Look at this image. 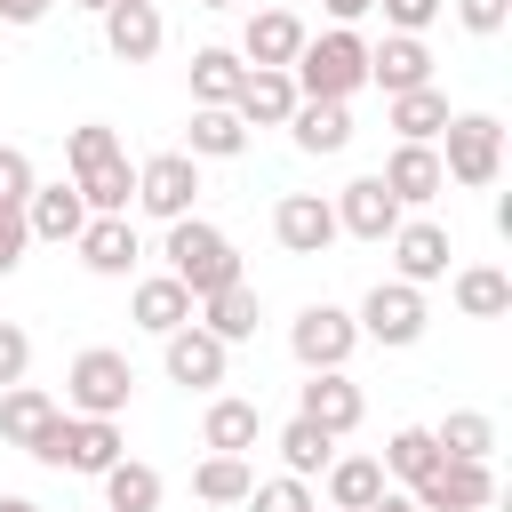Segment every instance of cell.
Masks as SVG:
<instances>
[{
  "instance_id": "f6af8a7d",
  "label": "cell",
  "mask_w": 512,
  "mask_h": 512,
  "mask_svg": "<svg viewBox=\"0 0 512 512\" xmlns=\"http://www.w3.org/2000/svg\"><path fill=\"white\" fill-rule=\"evenodd\" d=\"M328 8V24H360V16H376V0H320Z\"/></svg>"
},
{
  "instance_id": "f1b7e54d",
  "label": "cell",
  "mask_w": 512,
  "mask_h": 512,
  "mask_svg": "<svg viewBox=\"0 0 512 512\" xmlns=\"http://www.w3.org/2000/svg\"><path fill=\"white\" fill-rule=\"evenodd\" d=\"M288 136H296V152L336 160V152L352 144V104H296V112H288Z\"/></svg>"
},
{
  "instance_id": "30bf717a",
  "label": "cell",
  "mask_w": 512,
  "mask_h": 512,
  "mask_svg": "<svg viewBox=\"0 0 512 512\" xmlns=\"http://www.w3.org/2000/svg\"><path fill=\"white\" fill-rule=\"evenodd\" d=\"M328 208H336V240H368V248H384V240L400 232V216H408V208L384 192V176H352Z\"/></svg>"
},
{
  "instance_id": "d6a6232c",
  "label": "cell",
  "mask_w": 512,
  "mask_h": 512,
  "mask_svg": "<svg viewBox=\"0 0 512 512\" xmlns=\"http://www.w3.org/2000/svg\"><path fill=\"white\" fill-rule=\"evenodd\" d=\"M160 496H168V480H160L144 456H120V464L104 472V504H96V512H160Z\"/></svg>"
},
{
  "instance_id": "e0dca14e",
  "label": "cell",
  "mask_w": 512,
  "mask_h": 512,
  "mask_svg": "<svg viewBox=\"0 0 512 512\" xmlns=\"http://www.w3.org/2000/svg\"><path fill=\"white\" fill-rule=\"evenodd\" d=\"M72 248H80V264H88L96 280H128V272L144 264V240H136V224H128V216H88Z\"/></svg>"
},
{
  "instance_id": "9c48e42d",
  "label": "cell",
  "mask_w": 512,
  "mask_h": 512,
  "mask_svg": "<svg viewBox=\"0 0 512 512\" xmlns=\"http://www.w3.org/2000/svg\"><path fill=\"white\" fill-rule=\"evenodd\" d=\"M192 200H200V160H192V152H152V160H136V200H128V208H144L152 224H184Z\"/></svg>"
},
{
  "instance_id": "ba28073f",
  "label": "cell",
  "mask_w": 512,
  "mask_h": 512,
  "mask_svg": "<svg viewBox=\"0 0 512 512\" xmlns=\"http://www.w3.org/2000/svg\"><path fill=\"white\" fill-rule=\"evenodd\" d=\"M288 352H296V368L304 376H320V368H344L352 352H360V320L344 312V304H304L296 320H288Z\"/></svg>"
},
{
  "instance_id": "e575fe53",
  "label": "cell",
  "mask_w": 512,
  "mask_h": 512,
  "mask_svg": "<svg viewBox=\"0 0 512 512\" xmlns=\"http://www.w3.org/2000/svg\"><path fill=\"white\" fill-rule=\"evenodd\" d=\"M272 448H280V464H288V480H312V472H328V464H336V440H328L320 424H304V416H288Z\"/></svg>"
},
{
  "instance_id": "2e32d148",
  "label": "cell",
  "mask_w": 512,
  "mask_h": 512,
  "mask_svg": "<svg viewBox=\"0 0 512 512\" xmlns=\"http://www.w3.org/2000/svg\"><path fill=\"white\" fill-rule=\"evenodd\" d=\"M304 40H312V32H304L296 8H256V16L240 24V64H248V72H288Z\"/></svg>"
},
{
  "instance_id": "d590c367",
  "label": "cell",
  "mask_w": 512,
  "mask_h": 512,
  "mask_svg": "<svg viewBox=\"0 0 512 512\" xmlns=\"http://www.w3.org/2000/svg\"><path fill=\"white\" fill-rule=\"evenodd\" d=\"M376 464H384V480L416 488V480H424V472L440 464V448H432V424H400V432L384 440V456H376Z\"/></svg>"
},
{
  "instance_id": "7dc6e473",
  "label": "cell",
  "mask_w": 512,
  "mask_h": 512,
  "mask_svg": "<svg viewBox=\"0 0 512 512\" xmlns=\"http://www.w3.org/2000/svg\"><path fill=\"white\" fill-rule=\"evenodd\" d=\"M0 512H40V504L32 496H0Z\"/></svg>"
},
{
  "instance_id": "d6986e66",
  "label": "cell",
  "mask_w": 512,
  "mask_h": 512,
  "mask_svg": "<svg viewBox=\"0 0 512 512\" xmlns=\"http://www.w3.org/2000/svg\"><path fill=\"white\" fill-rule=\"evenodd\" d=\"M368 88H384V96L432 88V48H424V40H408V32H384V40H368Z\"/></svg>"
},
{
  "instance_id": "484cf974",
  "label": "cell",
  "mask_w": 512,
  "mask_h": 512,
  "mask_svg": "<svg viewBox=\"0 0 512 512\" xmlns=\"http://www.w3.org/2000/svg\"><path fill=\"white\" fill-rule=\"evenodd\" d=\"M448 296H456L464 320H504L512 312V272L504 264H456L448 272Z\"/></svg>"
},
{
  "instance_id": "c3c4849f",
  "label": "cell",
  "mask_w": 512,
  "mask_h": 512,
  "mask_svg": "<svg viewBox=\"0 0 512 512\" xmlns=\"http://www.w3.org/2000/svg\"><path fill=\"white\" fill-rule=\"evenodd\" d=\"M64 8H88V16H104V8H112V0H64Z\"/></svg>"
},
{
  "instance_id": "ab89813d",
  "label": "cell",
  "mask_w": 512,
  "mask_h": 512,
  "mask_svg": "<svg viewBox=\"0 0 512 512\" xmlns=\"http://www.w3.org/2000/svg\"><path fill=\"white\" fill-rule=\"evenodd\" d=\"M376 8H384V24H392V32L424 40V32L440 24V8H448V0H376Z\"/></svg>"
},
{
  "instance_id": "74e56055",
  "label": "cell",
  "mask_w": 512,
  "mask_h": 512,
  "mask_svg": "<svg viewBox=\"0 0 512 512\" xmlns=\"http://www.w3.org/2000/svg\"><path fill=\"white\" fill-rule=\"evenodd\" d=\"M248 512H320V496H312V480H256L248 488Z\"/></svg>"
},
{
  "instance_id": "4316f807",
  "label": "cell",
  "mask_w": 512,
  "mask_h": 512,
  "mask_svg": "<svg viewBox=\"0 0 512 512\" xmlns=\"http://www.w3.org/2000/svg\"><path fill=\"white\" fill-rule=\"evenodd\" d=\"M56 416H64V408H56L40 384H8V392H0V440H8V448H24V456L40 448V432H48Z\"/></svg>"
},
{
  "instance_id": "f546056e",
  "label": "cell",
  "mask_w": 512,
  "mask_h": 512,
  "mask_svg": "<svg viewBox=\"0 0 512 512\" xmlns=\"http://www.w3.org/2000/svg\"><path fill=\"white\" fill-rule=\"evenodd\" d=\"M176 152H192V160H240L248 152V128L232 120V104H192V128H184Z\"/></svg>"
},
{
  "instance_id": "8d00e7d4",
  "label": "cell",
  "mask_w": 512,
  "mask_h": 512,
  "mask_svg": "<svg viewBox=\"0 0 512 512\" xmlns=\"http://www.w3.org/2000/svg\"><path fill=\"white\" fill-rule=\"evenodd\" d=\"M248 488H256L248 456H200L192 464V496L200 504H248Z\"/></svg>"
},
{
  "instance_id": "7bdbcfd3",
  "label": "cell",
  "mask_w": 512,
  "mask_h": 512,
  "mask_svg": "<svg viewBox=\"0 0 512 512\" xmlns=\"http://www.w3.org/2000/svg\"><path fill=\"white\" fill-rule=\"evenodd\" d=\"M24 248H32V232H24V208H0V280L24 264Z\"/></svg>"
},
{
  "instance_id": "ee69618b",
  "label": "cell",
  "mask_w": 512,
  "mask_h": 512,
  "mask_svg": "<svg viewBox=\"0 0 512 512\" xmlns=\"http://www.w3.org/2000/svg\"><path fill=\"white\" fill-rule=\"evenodd\" d=\"M48 8H56V0H0V24H8V32H24V24H40Z\"/></svg>"
},
{
  "instance_id": "7402d4cb",
  "label": "cell",
  "mask_w": 512,
  "mask_h": 512,
  "mask_svg": "<svg viewBox=\"0 0 512 512\" xmlns=\"http://www.w3.org/2000/svg\"><path fill=\"white\" fill-rule=\"evenodd\" d=\"M200 440H208V456H248V448L264 440L256 400H240V392H208V408H200Z\"/></svg>"
},
{
  "instance_id": "7c38bea8",
  "label": "cell",
  "mask_w": 512,
  "mask_h": 512,
  "mask_svg": "<svg viewBox=\"0 0 512 512\" xmlns=\"http://www.w3.org/2000/svg\"><path fill=\"white\" fill-rule=\"evenodd\" d=\"M384 248H392V280H408V288L448 280V256H456L448 224H432V216H400V232H392Z\"/></svg>"
},
{
  "instance_id": "3957f363",
  "label": "cell",
  "mask_w": 512,
  "mask_h": 512,
  "mask_svg": "<svg viewBox=\"0 0 512 512\" xmlns=\"http://www.w3.org/2000/svg\"><path fill=\"white\" fill-rule=\"evenodd\" d=\"M160 256H168V280H184V288H192V304H200V296H216V288H232V280H248V272H240L232 232H224V224H208V216L168 224Z\"/></svg>"
},
{
  "instance_id": "1f68e13d",
  "label": "cell",
  "mask_w": 512,
  "mask_h": 512,
  "mask_svg": "<svg viewBox=\"0 0 512 512\" xmlns=\"http://www.w3.org/2000/svg\"><path fill=\"white\" fill-rule=\"evenodd\" d=\"M320 480H328V512H368V504H376V496L392 488L376 456H336V464H328Z\"/></svg>"
},
{
  "instance_id": "8992f818",
  "label": "cell",
  "mask_w": 512,
  "mask_h": 512,
  "mask_svg": "<svg viewBox=\"0 0 512 512\" xmlns=\"http://www.w3.org/2000/svg\"><path fill=\"white\" fill-rule=\"evenodd\" d=\"M128 400H136V360L128 352H112V344L72 352V368H64V416H128Z\"/></svg>"
},
{
  "instance_id": "d4e9b609",
  "label": "cell",
  "mask_w": 512,
  "mask_h": 512,
  "mask_svg": "<svg viewBox=\"0 0 512 512\" xmlns=\"http://www.w3.org/2000/svg\"><path fill=\"white\" fill-rule=\"evenodd\" d=\"M296 104H304V96H296L288 72H248L240 96H232V120H240V128H288Z\"/></svg>"
},
{
  "instance_id": "5bb4252c",
  "label": "cell",
  "mask_w": 512,
  "mask_h": 512,
  "mask_svg": "<svg viewBox=\"0 0 512 512\" xmlns=\"http://www.w3.org/2000/svg\"><path fill=\"white\" fill-rule=\"evenodd\" d=\"M272 240H280L288 256H328V248H336V208H328V192H280V200H272Z\"/></svg>"
},
{
  "instance_id": "4fadbf2b",
  "label": "cell",
  "mask_w": 512,
  "mask_h": 512,
  "mask_svg": "<svg viewBox=\"0 0 512 512\" xmlns=\"http://www.w3.org/2000/svg\"><path fill=\"white\" fill-rule=\"evenodd\" d=\"M408 504H416V512H488V504H496V472H488V464H448V456H440V464L408 488Z\"/></svg>"
},
{
  "instance_id": "83f0119b",
  "label": "cell",
  "mask_w": 512,
  "mask_h": 512,
  "mask_svg": "<svg viewBox=\"0 0 512 512\" xmlns=\"http://www.w3.org/2000/svg\"><path fill=\"white\" fill-rule=\"evenodd\" d=\"M432 448H440L448 464H488V456H496V416H488V408H448V416L432 424Z\"/></svg>"
},
{
  "instance_id": "4dcf8cb0",
  "label": "cell",
  "mask_w": 512,
  "mask_h": 512,
  "mask_svg": "<svg viewBox=\"0 0 512 512\" xmlns=\"http://www.w3.org/2000/svg\"><path fill=\"white\" fill-rule=\"evenodd\" d=\"M384 120L400 128V144H440V128H448L440 80H432V88H408V96H384Z\"/></svg>"
},
{
  "instance_id": "681fc988",
  "label": "cell",
  "mask_w": 512,
  "mask_h": 512,
  "mask_svg": "<svg viewBox=\"0 0 512 512\" xmlns=\"http://www.w3.org/2000/svg\"><path fill=\"white\" fill-rule=\"evenodd\" d=\"M200 8H240V0H200Z\"/></svg>"
},
{
  "instance_id": "6da1fadb",
  "label": "cell",
  "mask_w": 512,
  "mask_h": 512,
  "mask_svg": "<svg viewBox=\"0 0 512 512\" xmlns=\"http://www.w3.org/2000/svg\"><path fill=\"white\" fill-rule=\"evenodd\" d=\"M64 168H72V192L88 200V216H128V200H136V168H128V144H120L104 120L64 128Z\"/></svg>"
},
{
  "instance_id": "44dd1931",
  "label": "cell",
  "mask_w": 512,
  "mask_h": 512,
  "mask_svg": "<svg viewBox=\"0 0 512 512\" xmlns=\"http://www.w3.org/2000/svg\"><path fill=\"white\" fill-rule=\"evenodd\" d=\"M80 224H88V200L72 192V176H56V184H32V200H24V232H32V240H48V248H72V240H80Z\"/></svg>"
},
{
  "instance_id": "277c9868",
  "label": "cell",
  "mask_w": 512,
  "mask_h": 512,
  "mask_svg": "<svg viewBox=\"0 0 512 512\" xmlns=\"http://www.w3.org/2000/svg\"><path fill=\"white\" fill-rule=\"evenodd\" d=\"M440 176L448 184H464V192H488L496 176H504V120L496 112H448V128H440Z\"/></svg>"
},
{
  "instance_id": "bcb514c9",
  "label": "cell",
  "mask_w": 512,
  "mask_h": 512,
  "mask_svg": "<svg viewBox=\"0 0 512 512\" xmlns=\"http://www.w3.org/2000/svg\"><path fill=\"white\" fill-rule=\"evenodd\" d=\"M368 512H416V504H408V488H384V496H376Z\"/></svg>"
},
{
  "instance_id": "7a4b0ae2",
  "label": "cell",
  "mask_w": 512,
  "mask_h": 512,
  "mask_svg": "<svg viewBox=\"0 0 512 512\" xmlns=\"http://www.w3.org/2000/svg\"><path fill=\"white\" fill-rule=\"evenodd\" d=\"M288 80H296L304 104H352V96L368 88V40H360V24H328V32H312V40L296 48Z\"/></svg>"
},
{
  "instance_id": "f35d334b",
  "label": "cell",
  "mask_w": 512,
  "mask_h": 512,
  "mask_svg": "<svg viewBox=\"0 0 512 512\" xmlns=\"http://www.w3.org/2000/svg\"><path fill=\"white\" fill-rule=\"evenodd\" d=\"M32 184H40L32 152H24V144H0V208H24V200H32Z\"/></svg>"
},
{
  "instance_id": "ac0fdd59",
  "label": "cell",
  "mask_w": 512,
  "mask_h": 512,
  "mask_svg": "<svg viewBox=\"0 0 512 512\" xmlns=\"http://www.w3.org/2000/svg\"><path fill=\"white\" fill-rule=\"evenodd\" d=\"M160 40H168L160 0H112V8H104V48H112L120 64H152Z\"/></svg>"
},
{
  "instance_id": "836d02e7",
  "label": "cell",
  "mask_w": 512,
  "mask_h": 512,
  "mask_svg": "<svg viewBox=\"0 0 512 512\" xmlns=\"http://www.w3.org/2000/svg\"><path fill=\"white\" fill-rule=\"evenodd\" d=\"M248 80L240 48H192V104H232Z\"/></svg>"
},
{
  "instance_id": "60d3db41",
  "label": "cell",
  "mask_w": 512,
  "mask_h": 512,
  "mask_svg": "<svg viewBox=\"0 0 512 512\" xmlns=\"http://www.w3.org/2000/svg\"><path fill=\"white\" fill-rule=\"evenodd\" d=\"M24 368H32V328L0 320V392H8V384H24Z\"/></svg>"
},
{
  "instance_id": "8fae6325",
  "label": "cell",
  "mask_w": 512,
  "mask_h": 512,
  "mask_svg": "<svg viewBox=\"0 0 512 512\" xmlns=\"http://www.w3.org/2000/svg\"><path fill=\"white\" fill-rule=\"evenodd\" d=\"M160 368H168V384H184V392H216V384L232 376V344H216L200 320H184L176 336H160Z\"/></svg>"
},
{
  "instance_id": "9a60e30c",
  "label": "cell",
  "mask_w": 512,
  "mask_h": 512,
  "mask_svg": "<svg viewBox=\"0 0 512 512\" xmlns=\"http://www.w3.org/2000/svg\"><path fill=\"white\" fill-rule=\"evenodd\" d=\"M296 416H304V424H320L328 440H344V432H360L368 400H360V384H352L344 368H320V376H304V384H296Z\"/></svg>"
},
{
  "instance_id": "cb8c5ba5",
  "label": "cell",
  "mask_w": 512,
  "mask_h": 512,
  "mask_svg": "<svg viewBox=\"0 0 512 512\" xmlns=\"http://www.w3.org/2000/svg\"><path fill=\"white\" fill-rule=\"evenodd\" d=\"M128 312H136V328H144V336H176V328L192 320V288H184V280H168V272H144V280L128 288Z\"/></svg>"
},
{
  "instance_id": "603a6c76",
  "label": "cell",
  "mask_w": 512,
  "mask_h": 512,
  "mask_svg": "<svg viewBox=\"0 0 512 512\" xmlns=\"http://www.w3.org/2000/svg\"><path fill=\"white\" fill-rule=\"evenodd\" d=\"M192 320L216 336V344H248L256 328H264V296L248 288V280H232V288H216V296H200L192 304Z\"/></svg>"
},
{
  "instance_id": "b9f144b4",
  "label": "cell",
  "mask_w": 512,
  "mask_h": 512,
  "mask_svg": "<svg viewBox=\"0 0 512 512\" xmlns=\"http://www.w3.org/2000/svg\"><path fill=\"white\" fill-rule=\"evenodd\" d=\"M456 24L480 32V40H496V32L512 24V0H456Z\"/></svg>"
},
{
  "instance_id": "52a82bcc",
  "label": "cell",
  "mask_w": 512,
  "mask_h": 512,
  "mask_svg": "<svg viewBox=\"0 0 512 512\" xmlns=\"http://www.w3.org/2000/svg\"><path fill=\"white\" fill-rule=\"evenodd\" d=\"M360 336L368 344H384V352H408L424 328H432V304H424V288H408V280H376L368 296H360Z\"/></svg>"
},
{
  "instance_id": "ffe728a7",
  "label": "cell",
  "mask_w": 512,
  "mask_h": 512,
  "mask_svg": "<svg viewBox=\"0 0 512 512\" xmlns=\"http://www.w3.org/2000/svg\"><path fill=\"white\" fill-rule=\"evenodd\" d=\"M376 176H384V192H392L400 208H432V200L448 192V176H440V152H432V144H392Z\"/></svg>"
},
{
  "instance_id": "5b68a950",
  "label": "cell",
  "mask_w": 512,
  "mask_h": 512,
  "mask_svg": "<svg viewBox=\"0 0 512 512\" xmlns=\"http://www.w3.org/2000/svg\"><path fill=\"white\" fill-rule=\"evenodd\" d=\"M120 456H128L120 416H56V424L40 432V448H32V464H48V472H88V480H104Z\"/></svg>"
}]
</instances>
